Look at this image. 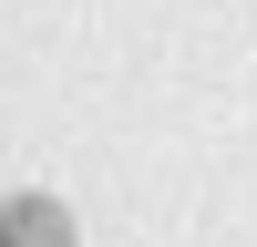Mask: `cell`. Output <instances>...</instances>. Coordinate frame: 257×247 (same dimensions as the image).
Here are the masks:
<instances>
[{"mask_svg": "<svg viewBox=\"0 0 257 247\" xmlns=\"http://www.w3.org/2000/svg\"><path fill=\"white\" fill-rule=\"evenodd\" d=\"M0 247H82V226H72V206H52V196H11L0 206Z\"/></svg>", "mask_w": 257, "mask_h": 247, "instance_id": "obj_1", "label": "cell"}]
</instances>
